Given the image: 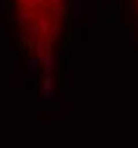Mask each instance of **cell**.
I'll return each instance as SVG.
<instances>
[{
	"label": "cell",
	"mask_w": 138,
	"mask_h": 148,
	"mask_svg": "<svg viewBox=\"0 0 138 148\" xmlns=\"http://www.w3.org/2000/svg\"><path fill=\"white\" fill-rule=\"evenodd\" d=\"M14 8L30 51L49 57L63 30L67 0H14Z\"/></svg>",
	"instance_id": "1"
},
{
	"label": "cell",
	"mask_w": 138,
	"mask_h": 148,
	"mask_svg": "<svg viewBox=\"0 0 138 148\" xmlns=\"http://www.w3.org/2000/svg\"><path fill=\"white\" fill-rule=\"evenodd\" d=\"M134 8H136V14H138V0H134Z\"/></svg>",
	"instance_id": "2"
}]
</instances>
